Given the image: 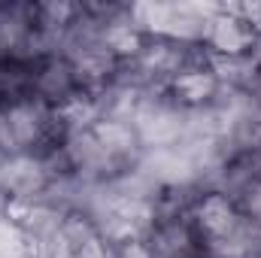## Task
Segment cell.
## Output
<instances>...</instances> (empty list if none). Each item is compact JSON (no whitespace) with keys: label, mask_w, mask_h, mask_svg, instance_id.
Here are the masks:
<instances>
[{"label":"cell","mask_w":261,"mask_h":258,"mask_svg":"<svg viewBox=\"0 0 261 258\" xmlns=\"http://www.w3.org/2000/svg\"><path fill=\"white\" fill-rule=\"evenodd\" d=\"M222 104L219 122H222V137L240 158H255L261 152V97L249 88L231 85L228 94L216 100Z\"/></svg>","instance_id":"cell-5"},{"label":"cell","mask_w":261,"mask_h":258,"mask_svg":"<svg viewBox=\"0 0 261 258\" xmlns=\"http://www.w3.org/2000/svg\"><path fill=\"white\" fill-rule=\"evenodd\" d=\"M186 222L206 258H249L252 237L261 231L243 213L237 194L203 192L186 207Z\"/></svg>","instance_id":"cell-2"},{"label":"cell","mask_w":261,"mask_h":258,"mask_svg":"<svg viewBox=\"0 0 261 258\" xmlns=\"http://www.w3.org/2000/svg\"><path fill=\"white\" fill-rule=\"evenodd\" d=\"M143 140L128 119L94 116L91 122L70 131L61 158L79 173L94 179H116L140 161Z\"/></svg>","instance_id":"cell-1"},{"label":"cell","mask_w":261,"mask_h":258,"mask_svg":"<svg viewBox=\"0 0 261 258\" xmlns=\"http://www.w3.org/2000/svg\"><path fill=\"white\" fill-rule=\"evenodd\" d=\"M252 258H261V255H252Z\"/></svg>","instance_id":"cell-9"},{"label":"cell","mask_w":261,"mask_h":258,"mask_svg":"<svg viewBox=\"0 0 261 258\" xmlns=\"http://www.w3.org/2000/svg\"><path fill=\"white\" fill-rule=\"evenodd\" d=\"M43 258H110V243L94 219L67 210L43 237Z\"/></svg>","instance_id":"cell-6"},{"label":"cell","mask_w":261,"mask_h":258,"mask_svg":"<svg viewBox=\"0 0 261 258\" xmlns=\"http://www.w3.org/2000/svg\"><path fill=\"white\" fill-rule=\"evenodd\" d=\"M161 88H164V97L173 107H179V110H203V107H213L222 97L225 79H222L219 67L213 64L200 49L195 58L182 70H176Z\"/></svg>","instance_id":"cell-7"},{"label":"cell","mask_w":261,"mask_h":258,"mask_svg":"<svg viewBox=\"0 0 261 258\" xmlns=\"http://www.w3.org/2000/svg\"><path fill=\"white\" fill-rule=\"evenodd\" d=\"M34 97V55L0 58V110Z\"/></svg>","instance_id":"cell-8"},{"label":"cell","mask_w":261,"mask_h":258,"mask_svg":"<svg viewBox=\"0 0 261 258\" xmlns=\"http://www.w3.org/2000/svg\"><path fill=\"white\" fill-rule=\"evenodd\" d=\"M70 125L49 104L28 97L0 110V155L9 161H49L67 146Z\"/></svg>","instance_id":"cell-3"},{"label":"cell","mask_w":261,"mask_h":258,"mask_svg":"<svg viewBox=\"0 0 261 258\" xmlns=\"http://www.w3.org/2000/svg\"><path fill=\"white\" fill-rule=\"evenodd\" d=\"M200 49L210 61L222 64H240L255 58L261 49V34L246 21L240 18L228 3L213 6L206 24H203V37H200Z\"/></svg>","instance_id":"cell-4"}]
</instances>
